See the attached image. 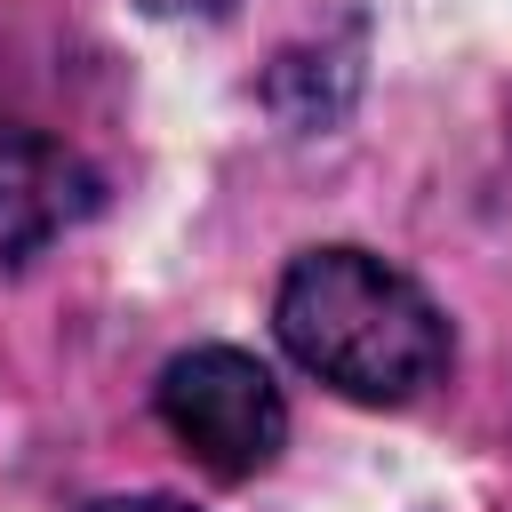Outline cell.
I'll use <instances>...</instances> for the list:
<instances>
[{"instance_id":"6da1fadb","label":"cell","mask_w":512,"mask_h":512,"mask_svg":"<svg viewBox=\"0 0 512 512\" xmlns=\"http://www.w3.org/2000/svg\"><path fill=\"white\" fill-rule=\"evenodd\" d=\"M272 328L296 368H312L320 384H336L344 400H368V408H400L448 368L440 304L368 248L296 256L280 280Z\"/></svg>"},{"instance_id":"7a4b0ae2","label":"cell","mask_w":512,"mask_h":512,"mask_svg":"<svg viewBox=\"0 0 512 512\" xmlns=\"http://www.w3.org/2000/svg\"><path fill=\"white\" fill-rule=\"evenodd\" d=\"M160 424L216 480H248V472H264L288 448L280 384L248 352H232V344H200V352L160 368Z\"/></svg>"},{"instance_id":"3957f363","label":"cell","mask_w":512,"mask_h":512,"mask_svg":"<svg viewBox=\"0 0 512 512\" xmlns=\"http://www.w3.org/2000/svg\"><path fill=\"white\" fill-rule=\"evenodd\" d=\"M88 208H96V168L64 136H40L24 120H0V264L48 248Z\"/></svg>"},{"instance_id":"277c9868","label":"cell","mask_w":512,"mask_h":512,"mask_svg":"<svg viewBox=\"0 0 512 512\" xmlns=\"http://www.w3.org/2000/svg\"><path fill=\"white\" fill-rule=\"evenodd\" d=\"M88 512H192V504H176V496H104Z\"/></svg>"},{"instance_id":"5b68a950","label":"cell","mask_w":512,"mask_h":512,"mask_svg":"<svg viewBox=\"0 0 512 512\" xmlns=\"http://www.w3.org/2000/svg\"><path fill=\"white\" fill-rule=\"evenodd\" d=\"M208 8H224V0H208Z\"/></svg>"}]
</instances>
